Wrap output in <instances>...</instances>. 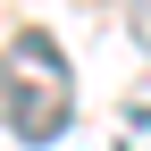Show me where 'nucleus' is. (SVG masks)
<instances>
[{
    "instance_id": "7ed1b4c3",
    "label": "nucleus",
    "mask_w": 151,
    "mask_h": 151,
    "mask_svg": "<svg viewBox=\"0 0 151 151\" xmlns=\"http://www.w3.org/2000/svg\"><path fill=\"white\" fill-rule=\"evenodd\" d=\"M0 84H9V59H0Z\"/></svg>"
},
{
    "instance_id": "f257e3e1",
    "label": "nucleus",
    "mask_w": 151,
    "mask_h": 151,
    "mask_svg": "<svg viewBox=\"0 0 151 151\" xmlns=\"http://www.w3.org/2000/svg\"><path fill=\"white\" fill-rule=\"evenodd\" d=\"M0 118H9L17 143H59L67 118H76V84H67V59L42 25H25L9 42V84H0Z\"/></svg>"
},
{
    "instance_id": "f03ea898",
    "label": "nucleus",
    "mask_w": 151,
    "mask_h": 151,
    "mask_svg": "<svg viewBox=\"0 0 151 151\" xmlns=\"http://www.w3.org/2000/svg\"><path fill=\"white\" fill-rule=\"evenodd\" d=\"M134 42H143V50H151V9H134Z\"/></svg>"
}]
</instances>
